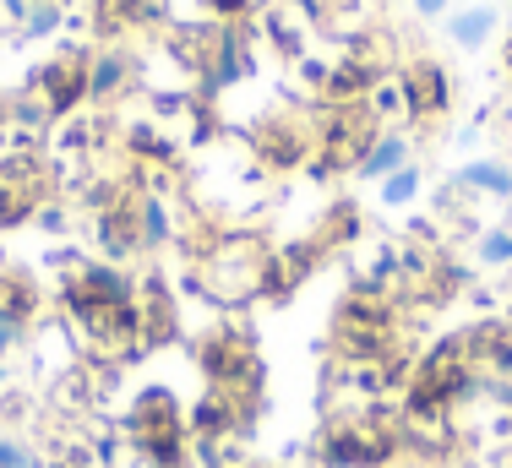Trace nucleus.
<instances>
[{
	"label": "nucleus",
	"instance_id": "3",
	"mask_svg": "<svg viewBox=\"0 0 512 468\" xmlns=\"http://www.w3.org/2000/svg\"><path fill=\"white\" fill-rule=\"evenodd\" d=\"M420 6H425V11H436V6H442V0H420Z\"/></svg>",
	"mask_w": 512,
	"mask_h": 468
},
{
	"label": "nucleus",
	"instance_id": "2",
	"mask_svg": "<svg viewBox=\"0 0 512 468\" xmlns=\"http://www.w3.org/2000/svg\"><path fill=\"white\" fill-rule=\"evenodd\" d=\"M485 33V17H469V22H458V39H480Z\"/></svg>",
	"mask_w": 512,
	"mask_h": 468
},
{
	"label": "nucleus",
	"instance_id": "1",
	"mask_svg": "<svg viewBox=\"0 0 512 468\" xmlns=\"http://www.w3.org/2000/svg\"><path fill=\"white\" fill-rule=\"evenodd\" d=\"M387 164H398V142L376 147V153H371V164H365V169H387Z\"/></svg>",
	"mask_w": 512,
	"mask_h": 468
}]
</instances>
